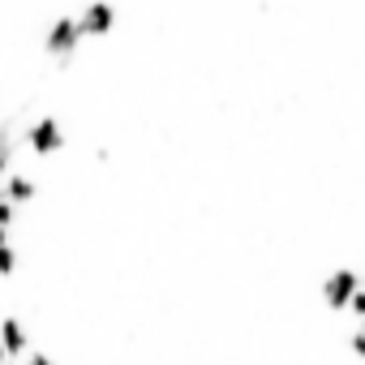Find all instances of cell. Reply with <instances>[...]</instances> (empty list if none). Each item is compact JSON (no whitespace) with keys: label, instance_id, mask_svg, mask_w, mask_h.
<instances>
[{"label":"cell","instance_id":"cell-1","mask_svg":"<svg viewBox=\"0 0 365 365\" xmlns=\"http://www.w3.org/2000/svg\"><path fill=\"white\" fill-rule=\"evenodd\" d=\"M26 150L39 155V159H52L56 150H65V125L56 116H39L31 129H26Z\"/></svg>","mask_w":365,"mask_h":365},{"label":"cell","instance_id":"cell-2","mask_svg":"<svg viewBox=\"0 0 365 365\" xmlns=\"http://www.w3.org/2000/svg\"><path fill=\"white\" fill-rule=\"evenodd\" d=\"M361 292V275L352 271V267H339V271H331L327 275V284H322V301L335 309V314H344L348 305H352V297Z\"/></svg>","mask_w":365,"mask_h":365},{"label":"cell","instance_id":"cell-3","mask_svg":"<svg viewBox=\"0 0 365 365\" xmlns=\"http://www.w3.org/2000/svg\"><path fill=\"white\" fill-rule=\"evenodd\" d=\"M78 26H82L86 39H103V35H112V31H116V5H112V0H86V9H82Z\"/></svg>","mask_w":365,"mask_h":365},{"label":"cell","instance_id":"cell-4","mask_svg":"<svg viewBox=\"0 0 365 365\" xmlns=\"http://www.w3.org/2000/svg\"><path fill=\"white\" fill-rule=\"evenodd\" d=\"M82 39H86V35H82L78 18H56V22L48 26V35H43V52H48V56H69Z\"/></svg>","mask_w":365,"mask_h":365},{"label":"cell","instance_id":"cell-5","mask_svg":"<svg viewBox=\"0 0 365 365\" xmlns=\"http://www.w3.org/2000/svg\"><path fill=\"white\" fill-rule=\"evenodd\" d=\"M0 348L9 352V361H22V352H31V331L18 314H5L0 318Z\"/></svg>","mask_w":365,"mask_h":365},{"label":"cell","instance_id":"cell-6","mask_svg":"<svg viewBox=\"0 0 365 365\" xmlns=\"http://www.w3.org/2000/svg\"><path fill=\"white\" fill-rule=\"evenodd\" d=\"M0 190H5V198H9L14 207H31L35 194H39V190H35V180H31L26 172H18V168H14L5 180H0Z\"/></svg>","mask_w":365,"mask_h":365},{"label":"cell","instance_id":"cell-7","mask_svg":"<svg viewBox=\"0 0 365 365\" xmlns=\"http://www.w3.org/2000/svg\"><path fill=\"white\" fill-rule=\"evenodd\" d=\"M14 275H18V250L0 245V279H14Z\"/></svg>","mask_w":365,"mask_h":365},{"label":"cell","instance_id":"cell-8","mask_svg":"<svg viewBox=\"0 0 365 365\" xmlns=\"http://www.w3.org/2000/svg\"><path fill=\"white\" fill-rule=\"evenodd\" d=\"M348 314H356V322L365 318V288H361V292L352 297V305H348Z\"/></svg>","mask_w":365,"mask_h":365},{"label":"cell","instance_id":"cell-9","mask_svg":"<svg viewBox=\"0 0 365 365\" xmlns=\"http://www.w3.org/2000/svg\"><path fill=\"white\" fill-rule=\"evenodd\" d=\"M348 344H352V356H365V331H361V327L352 331V339H348Z\"/></svg>","mask_w":365,"mask_h":365},{"label":"cell","instance_id":"cell-10","mask_svg":"<svg viewBox=\"0 0 365 365\" xmlns=\"http://www.w3.org/2000/svg\"><path fill=\"white\" fill-rule=\"evenodd\" d=\"M22 365H56V361H52V356H48V352H31V356H26V361H22Z\"/></svg>","mask_w":365,"mask_h":365},{"label":"cell","instance_id":"cell-11","mask_svg":"<svg viewBox=\"0 0 365 365\" xmlns=\"http://www.w3.org/2000/svg\"><path fill=\"white\" fill-rule=\"evenodd\" d=\"M0 245H9V228H0Z\"/></svg>","mask_w":365,"mask_h":365}]
</instances>
